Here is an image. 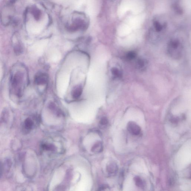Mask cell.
Segmentation results:
<instances>
[{
	"mask_svg": "<svg viewBox=\"0 0 191 191\" xmlns=\"http://www.w3.org/2000/svg\"><path fill=\"white\" fill-rule=\"evenodd\" d=\"M24 75L22 72L18 71L12 75L11 79V84L15 94L20 97L22 96L24 88Z\"/></svg>",
	"mask_w": 191,
	"mask_h": 191,
	"instance_id": "cell-1",
	"label": "cell"
},
{
	"mask_svg": "<svg viewBox=\"0 0 191 191\" xmlns=\"http://www.w3.org/2000/svg\"><path fill=\"white\" fill-rule=\"evenodd\" d=\"M87 27V22L80 17L76 18L72 24L66 27L67 30L70 32H75L79 30H85Z\"/></svg>",
	"mask_w": 191,
	"mask_h": 191,
	"instance_id": "cell-2",
	"label": "cell"
},
{
	"mask_svg": "<svg viewBox=\"0 0 191 191\" xmlns=\"http://www.w3.org/2000/svg\"><path fill=\"white\" fill-rule=\"evenodd\" d=\"M127 129L129 132L133 135H138L141 131L140 127L133 121H130L128 123Z\"/></svg>",
	"mask_w": 191,
	"mask_h": 191,
	"instance_id": "cell-3",
	"label": "cell"
},
{
	"mask_svg": "<svg viewBox=\"0 0 191 191\" xmlns=\"http://www.w3.org/2000/svg\"><path fill=\"white\" fill-rule=\"evenodd\" d=\"M106 171L110 176H114L118 171V167L117 164L114 162H110L106 167Z\"/></svg>",
	"mask_w": 191,
	"mask_h": 191,
	"instance_id": "cell-4",
	"label": "cell"
},
{
	"mask_svg": "<svg viewBox=\"0 0 191 191\" xmlns=\"http://www.w3.org/2000/svg\"><path fill=\"white\" fill-rule=\"evenodd\" d=\"M47 77L46 75L43 73L37 74L35 76L34 81L38 85H43L47 83Z\"/></svg>",
	"mask_w": 191,
	"mask_h": 191,
	"instance_id": "cell-5",
	"label": "cell"
},
{
	"mask_svg": "<svg viewBox=\"0 0 191 191\" xmlns=\"http://www.w3.org/2000/svg\"><path fill=\"white\" fill-rule=\"evenodd\" d=\"M179 44L177 42H172L169 45V53L172 55L175 54V53L178 52L180 48H179Z\"/></svg>",
	"mask_w": 191,
	"mask_h": 191,
	"instance_id": "cell-6",
	"label": "cell"
},
{
	"mask_svg": "<svg viewBox=\"0 0 191 191\" xmlns=\"http://www.w3.org/2000/svg\"><path fill=\"white\" fill-rule=\"evenodd\" d=\"M83 90L82 88L80 86H78L72 90L71 95L73 98L77 99L79 98L81 96Z\"/></svg>",
	"mask_w": 191,
	"mask_h": 191,
	"instance_id": "cell-7",
	"label": "cell"
},
{
	"mask_svg": "<svg viewBox=\"0 0 191 191\" xmlns=\"http://www.w3.org/2000/svg\"><path fill=\"white\" fill-rule=\"evenodd\" d=\"M103 149V146L102 143L98 142L96 143L91 149V151L95 153H99L102 151Z\"/></svg>",
	"mask_w": 191,
	"mask_h": 191,
	"instance_id": "cell-8",
	"label": "cell"
},
{
	"mask_svg": "<svg viewBox=\"0 0 191 191\" xmlns=\"http://www.w3.org/2000/svg\"><path fill=\"white\" fill-rule=\"evenodd\" d=\"M34 125V123L32 120L30 118H28L24 121V128L27 131L31 130Z\"/></svg>",
	"mask_w": 191,
	"mask_h": 191,
	"instance_id": "cell-9",
	"label": "cell"
},
{
	"mask_svg": "<svg viewBox=\"0 0 191 191\" xmlns=\"http://www.w3.org/2000/svg\"><path fill=\"white\" fill-rule=\"evenodd\" d=\"M111 72L112 75L115 78L120 79L122 77V74L119 69L117 68H112L111 69Z\"/></svg>",
	"mask_w": 191,
	"mask_h": 191,
	"instance_id": "cell-10",
	"label": "cell"
},
{
	"mask_svg": "<svg viewBox=\"0 0 191 191\" xmlns=\"http://www.w3.org/2000/svg\"><path fill=\"white\" fill-rule=\"evenodd\" d=\"M146 61L143 59H139L136 63L137 67L139 69L143 70L146 67Z\"/></svg>",
	"mask_w": 191,
	"mask_h": 191,
	"instance_id": "cell-11",
	"label": "cell"
},
{
	"mask_svg": "<svg viewBox=\"0 0 191 191\" xmlns=\"http://www.w3.org/2000/svg\"><path fill=\"white\" fill-rule=\"evenodd\" d=\"M135 184L137 186L141 188H144L145 186L144 183L142 179L140 177L138 176L135 177L134 179Z\"/></svg>",
	"mask_w": 191,
	"mask_h": 191,
	"instance_id": "cell-12",
	"label": "cell"
},
{
	"mask_svg": "<svg viewBox=\"0 0 191 191\" xmlns=\"http://www.w3.org/2000/svg\"><path fill=\"white\" fill-rule=\"evenodd\" d=\"M32 12L36 20H39L40 18H41V11L39 9L34 7V8L32 9Z\"/></svg>",
	"mask_w": 191,
	"mask_h": 191,
	"instance_id": "cell-13",
	"label": "cell"
},
{
	"mask_svg": "<svg viewBox=\"0 0 191 191\" xmlns=\"http://www.w3.org/2000/svg\"><path fill=\"white\" fill-rule=\"evenodd\" d=\"M42 148L47 150L53 151L55 150V146L51 144H43L42 146Z\"/></svg>",
	"mask_w": 191,
	"mask_h": 191,
	"instance_id": "cell-14",
	"label": "cell"
},
{
	"mask_svg": "<svg viewBox=\"0 0 191 191\" xmlns=\"http://www.w3.org/2000/svg\"><path fill=\"white\" fill-rule=\"evenodd\" d=\"M108 124V119L106 117H103L100 121V126L101 127H105Z\"/></svg>",
	"mask_w": 191,
	"mask_h": 191,
	"instance_id": "cell-15",
	"label": "cell"
},
{
	"mask_svg": "<svg viewBox=\"0 0 191 191\" xmlns=\"http://www.w3.org/2000/svg\"><path fill=\"white\" fill-rule=\"evenodd\" d=\"M136 56V53L134 51H130L126 55V58L129 60H132L134 59Z\"/></svg>",
	"mask_w": 191,
	"mask_h": 191,
	"instance_id": "cell-16",
	"label": "cell"
},
{
	"mask_svg": "<svg viewBox=\"0 0 191 191\" xmlns=\"http://www.w3.org/2000/svg\"><path fill=\"white\" fill-rule=\"evenodd\" d=\"M171 122L173 124H176L178 122V119L175 117H173L171 118Z\"/></svg>",
	"mask_w": 191,
	"mask_h": 191,
	"instance_id": "cell-17",
	"label": "cell"
},
{
	"mask_svg": "<svg viewBox=\"0 0 191 191\" xmlns=\"http://www.w3.org/2000/svg\"><path fill=\"white\" fill-rule=\"evenodd\" d=\"M1 164H0V176H1L2 174V168Z\"/></svg>",
	"mask_w": 191,
	"mask_h": 191,
	"instance_id": "cell-18",
	"label": "cell"
}]
</instances>
